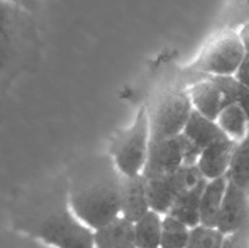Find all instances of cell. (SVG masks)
<instances>
[{
	"label": "cell",
	"instance_id": "6da1fadb",
	"mask_svg": "<svg viewBox=\"0 0 249 248\" xmlns=\"http://www.w3.org/2000/svg\"><path fill=\"white\" fill-rule=\"evenodd\" d=\"M14 218L19 232L53 248H95L94 230L85 225L68 201L67 175L38 185L17 204Z\"/></svg>",
	"mask_w": 249,
	"mask_h": 248
},
{
	"label": "cell",
	"instance_id": "7a4b0ae2",
	"mask_svg": "<svg viewBox=\"0 0 249 248\" xmlns=\"http://www.w3.org/2000/svg\"><path fill=\"white\" fill-rule=\"evenodd\" d=\"M66 175L71 208L91 230L121 215L123 175L109 153L84 156Z\"/></svg>",
	"mask_w": 249,
	"mask_h": 248
},
{
	"label": "cell",
	"instance_id": "3957f363",
	"mask_svg": "<svg viewBox=\"0 0 249 248\" xmlns=\"http://www.w3.org/2000/svg\"><path fill=\"white\" fill-rule=\"evenodd\" d=\"M150 123V142L174 138L182 133L192 111L187 85L175 83L168 85L152 104L147 105Z\"/></svg>",
	"mask_w": 249,
	"mask_h": 248
},
{
	"label": "cell",
	"instance_id": "277c9868",
	"mask_svg": "<svg viewBox=\"0 0 249 248\" xmlns=\"http://www.w3.org/2000/svg\"><path fill=\"white\" fill-rule=\"evenodd\" d=\"M246 56L245 46L235 29H218L204 44L196 60L186 68L196 74L187 84L201 75H235Z\"/></svg>",
	"mask_w": 249,
	"mask_h": 248
},
{
	"label": "cell",
	"instance_id": "5b68a950",
	"mask_svg": "<svg viewBox=\"0 0 249 248\" xmlns=\"http://www.w3.org/2000/svg\"><path fill=\"white\" fill-rule=\"evenodd\" d=\"M150 147V123L147 105H142L133 124L112 141L109 156L123 177L142 174Z\"/></svg>",
	"mask_w": 249,
	"mask_h": 248
},
{
	"label": "cell",
	"instance_id": "8992f818",
	"mask_svg": "<svg viewBox=\"0 0 249 248\" xmlns=\"http://www.w3.org/2000/svg\"><path fill=\"white\" fill-rule=\"evenodd\" d=\"M201 150L184 134L150 142L142 175L150 177H164L179 170L185 164H196Z\"/></svg>",
	"mask_w": 249,
	"mask_h": 248
},
{
	"label": "cell",
	"instance_id": "52a82bcc",
	"mask_svg": "<svg viewBox=\"0 0 249 248\" xmlns=\"http://www.w3.org/2000/svg\"><path fill=\"white\" fill-rule=\"evenodd\" d=\"M204 179L206 177L199 172L197 164H185L173 174L164 177H146L150 208L165 215L182 192L196 186Z\"/></svg>",
	"mask_w": 249,
	"mask_h": 248
},
{
	"label": "cell",
	"instance_id": "ba28073f",
	"mask_svg": "<svg viewBox=\"0 0 249 248\" xmlns=\"http://www.w3.org/2000/svg\"><path fill=\"white\" fill-rule=\"evenodd\" d=\"M247 223H249V194L228 180L216 229L223 235H228Z\"/></svg>",
	"mask_w": 249,
	"mask_h": 248
},
{
	"label": "cell",
	"instance_id": "9c48e42d",
	"mask_svg": "<svg viewBox=\"0 0 249 248\" xmlns=\"http://www.w3.org/2000/svg\"><path fill=\"white\" fill-rule=\"evenodd\" d=\"M195 111L216 121L219 113L229 106L220 88L209 75H201L187 85Z\"/></svg>",
	"mask_w": 249,
	"mask_h": 248
},
{
	"label": "cell",
	"instance_id": "30bf717a",
	"mask_svg": "<svg viewBox=\"0 0 249 248\" xmlns=\"http://www.w3.org/2000/svg\"><path fill=\"white\" fill-rule=\"evenodd\" d=\"M237 143L233 139L225 136L202 150L196 164L207 180H213L228 174Z\"/></svg>",
	"mask_w": 249,
	"mask_h": 248
},
{
	"label": "cell",
	"instance_id": "8fae6325",
	"mask_svg": "<svg viewBox=\"0 0 249 248\" xmlns=\"http://www.w3.org/2000/svg\"><path fill=\"white\" fill-rule=\"evenodd\" d=\"M148 211L151 208L146 177L142 174L122 177L121 215L135 223Z\"/></svg>",
	"mask_w": 249,
	"mask_h": 248
},
{
	"label": "cell",
	"instance_id": "7c38bea8",
	"mask_svg": "<svg viewBox=\"0 0 249 248\" xmlns=\"http://www.w3.org/2000/svg\"><path fill=\"white\" fill-rule=\"evenodd\" d=\"M95 248H136L134 223L119 215L94 230Z\"/></svg>",
	"mask_w": 249,
	"mask_h": 248
},
{
	"label": "cell",
	"instance_id": "4fadbf2b",
	"mask_svg": "<svg viewBox=\"0 0 249 248\" xmlns=\"http://www.w3.org/2000/svg\"><path fill=\"white\" fill-rule=\"evenodd\" d=\"M182 134L187 139H190L194 145L201 150V152L211 143L228 136L219 126L216 121L198 113L195 109L192 111L191 116L182 130Z\"/></svg>",
	"mask_w": 249,
	"mask_h": 248
},
{
	"label": "cell",
	"instance_id": "5bb4252c",
	"mask_svg": "<svg viewBox=\"0 0 249 248\" xmlns=\"http://www.w3.org/2000/svg\"><path fill=\"white\" fill-rule=\"evenodd\" d=\"M207 180L182 192L170 208L169 213L190 229L201 224V198Z\"/></svg>",
	"mask_w": 249,
	"mask_h": 248
},
{
	"label": "cell",
	"instance_id": "9a60e30c",
	"mask_svg": "<svg viewBox=\"0 0 249 248\" xmlns=\"http://www.w3.org/2000/svg\"><path fill=\"white\" fill-rule=\"evenodd\" d=\"M228 187V177L207 180L201 198V224L216 228L223 199Z\"/></svg>",
	"mask_w": 249,
	"mask_h": 248
},
{
	"label": "cell",
	"instance_id": "2e32d148",
	"mask_svg": "<svg viewBox=\"0 0 249 248\" xmlns=\"http://www.w3.org/2000/svg\"><path fill=\"white\" fill-rule=\"evenodd\" d=\"M162 221V214L151 209L134 223L136 248H160Z\"/></svg>",
	"mask_w": 249,
	"mask_h": 248
},
{
	"label": "cell",
	"instance_id": "e0dca14e",
	"mask_svg": "<svg viewBox=\"0 0 249 248\" xmlns=\"http://www.w3.org/2000/svg\"><path fill=\"white\" fill-rule=\"evenodd\" d=\"M216 123L229 138L237 142L243 140L249 131L248 117L238 104H231L223 108L216 118Z\"/></svg>",
	"mask_w": 249,
	"mask_h": 248
},
{
	"label": "cell",
	"instance_id": "ac0fdd59",
	"mask_svg": "<svg viewBox=\"0 0 249 248\" xmlns=\"http://www.w3.org/2000/svg\"><path fill=\"white\" fill-rule=\"evenodd\" d=\"M226 177L249 194V131L236 146Z\"/></svg>",
	"mask_w": 249,
	"mask_h": 248
},
{
	"label": "cell",
	"instance_id": "d6986e66",
	"mask_svg": "<svg viewBox=\"0 0 249 248\" xmlns=\"http://www.w3.org/2000/svg\"><path fill=\"white\" fill-rule=\"evenodd\" d=\"M191 229L170 214L163 215L160 248H186Z\"/></svg>",
	"mask_w": 249,
	"mask_h": 248
},
{
	"label": "cell",
	"instance_id": "ffe728a7",
	"mask_svg": "<svg viewBox=\"0 0 249 248\" xmlns=\"http://www.w3.org/2000/svg\"><path fill=\"white\" fill-rule=\"evenodd\" d=\"M247 22H249V0H228L216 24L218 29L238 31Z\"/></svg>",
	"mask_w": 249,
	"mask_h": 248
},
{
	"label": "cell",
	"instance_id": "44dd1931",
	"mask_svg": "<svg viewBox=\"0 0 249 248\" xmlns=\"http://www.w3.org/2000/svg\"><path fill=\"white\" fill-rule=\"evenodd\" d=\"M22 10L18 5L0 0V60L4 57L11 33L21 21Z\"/></svg>",
	"mask_w": 249,
	"mask_h": 248
},
{
	"label": "cell",
	"instance_id": "7402d4cb",
	"mask_svg": "<svg viewBox=\"0 0 249 248\" xmlns=\"http://www.w3.org/2000/svg\"><path fill=\"white\" fill-rule=\"evenodd\" d=\"M224 235L216 228H209L202 224L190 230L186 248H220Z\"/></svg>",
	"mask_w": 249,
	"mask_h": 248
},
{
	"label": "cell",
	"instance_id": "603a6c76",
	"mask_svg": "<svg viewBox=\"0 0 249 248\" xmlns=\"http://www.w3.org/2000/svg\"><path fill=\"white\" fill-rule=\"evenodd\" d=\"M221 248H249V223L233 232L224 235Z\"/></svg>",
	"mask_w": 249,
	"mask_h": 248
},
{
	"label": "cell",
	"instance_id": "cb8c5ba5",
	"mask_svg": "<svg viewBox=\"0 0 249 248\" xmlns=\"http://www.w3.org/2000/svg\"><path fill=\"white\" fill-rule=\"evenodd\" d=\"M11 248H53V247L41 242V241L36 240V238L23 235L21 236V237L15 240L14 245H12Z\"/></svg>",
	"mask_w": 249,
	"mask_h": 248
},
{
	"label": "cell",
	"instance_id": "d4e9b609",
	"mask_svg": "<svg viewBox=\"0 0 249 248\" xmlns=\"http://www.w3.org/2000/svg\"><path fill=\"white\" fill-rule=\"evenodd\" d=\"M235 77L237 78L238 82L242 83L245 87L249 88V53H246L242 63L238 67L237 72L235 73Z\"/></svg>",
	"mask_w": 249,
	"mask_h": 248
},
{
	"label": "cell",
	"instance_id": "484cf974",
	"mask_svg": "<svg viewBox=\"0 0 249 248\" xmlns=\"http://www.w3.org/2000/svg\"><path fill=\"white\" fill-rule=\"evenodd\" d=\"M238 35H240L241 40H242L243 46H245L246 53H249V22L243 24L240 29H238Z\"/></svg>",
	"mask_w": 249,
	"mask_h": 248
},
{
	"label": "cell",
	"instance_id": "4316f807",
	"mask_svg": "<svg viewBox=\"0 0 249 248\" xmlns=\"http://www.w3.org/2000/svg\"><path fill=\"white\" fill-rule=\"evenodd\" d=\"M237 104L240 105V106L243 108V111L246 112V114H247V117H248V121H249V88H247V87L245 88V91H243V94L241 95V97H240V100H238Z\"/></svg>",
	"mask_w": 249,
	"mask_h": 248
},
{
	"label": "cell",
	"instance_id": "83f0119b",
	"mask_svg": "<svg viewBox=\"0 0 249 248\" xmlns=\"http://www.w3.org/2000/svg\"><path fill=\"white\" fill-rule=\"evenodd\" d=\"M5 1L11 2V4H15V5H18V6H21V5L23 4L24 0H5Z\"/></svg>",
	"mask_w": 249,
	"mask_h": 248
},
{
	"label": "cell",
	"instance_id": "f1b7e54d",
	"mask_svg": "<svg viewBox=\"0 0 249 248\" xmlns=\"http://www.w3.org/2000/svg\"><path fill=\"white\" fill-rule=\"evenodd\" d=\"M220 248H221V247H220Z\"/></svg>",
	"mask_w": 249,
	"mask_h": 248
}]
</instances>
